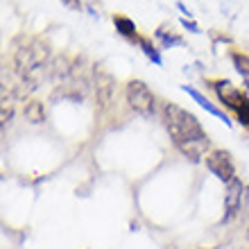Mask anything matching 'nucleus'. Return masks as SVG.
Listing matches in <instances>:
<instances>
[{
    "instance_id": "obj_1",
    "label": "nucleus",
    "mask_w": 249,
    "mask_h": 249,
    "mask_svg": "<svg viewBox=\"0 0 249 249\" xmlns=\"http://www.w3.org/2000/svg\"><path fill=\"white\" fill-rule=\"evenodd\" d=\"M165 129L170 134L172 143L179 147V152L188 157L190 161H199L209 150V136L202 129L199 120L177 105L163 107Z\"/></svg>"
},
{
    "instance_id": "obj_2",
    "label": "nucleus",
    "mask_w": 249,
    "mask_h": 249,
    "mask_svg": "<svg viewBox=\"0 0 249 249\" xmlns=\"http://www.w3.org/2000/svg\"><path fill=\"white\" fill-rule=\"evenodd\" d=\"M127 102L143 118H152V113H154V95H152V91L147 89L145 82L134 79V82L127 84Z\"/></svg>"
},
{
    "instance_id": "obj_3",
    "label": "nucleus",
    "mask_w": 249,
    "mask_h": 249,
    "mask_svg": "<svg viewBox=\"0 0 249 249\" xmlns=\"http://www.w3.org/2000/svg\"><path fill=\"white\" fill-rule=\"evenodd\" d=\"M206 168H209V172L211 175H215L220 181H224V184H229L231 179L236 177L233 175V163H231V159H229V154L227 152H222V150H213L211 154H206Z\"/></svg>"
},
{
    "instance_id": "obj_4",
    "label": "nucleus",
    "mask_w": 249,
    "mask_h": 249,
    "mask_svg": "<svg viewBox=\"0 0 249 249\" xmlns=\"http://www.w3.org/2000/svg\"><path fill=\"white\" fill-rule=\"evenodd\" d=\"M243 181L238 177H233L227 184V193H224V217L222 222H231L233 217L238 215V211H240V206H243Z\"/></svg>"
},
{
    "instance_id": "obj_5",
    "label": "nucleus",
    "mask_w": 249,
    "mask_h": 249,
    "mask_svg": "<svg viewBox=\"0 0 249 249\" xmlns=\"http://www.w3.org/2000/svg\"><path fill=\"white\" fill-rule=\"evenodd\" d=\"M215 93H217V98L222 100L229 109H233V111H238L243 107V102L247 100L231 82H215Z\"/></svg>"
},
{
    "instance_id": "obj_6",
    "label": "nucleus",
    "mask_w": 249,
    "mask_h": 249,
    "mask_svg": "<svg viewBox=\"0 0 249 249\" xmlns=\"http://www.w3.org/2000/svg\"><path fill=\"white\" fill-rule=\"evenodd\" d=\"M181 89H184V91L188 93L190 98L195 100V102H197V105H199V107H202V109H206V113H211V116H215V118H217V120H222V123L227 124V127H231V120L227 118V113H224V111H220V109H217V107L213 105V102H209V100L204 98V95H202V93H199V91H197V89H193V86H188V84H184V86H181Z\"/></svg>"
},
{
    "instance_id": "obj_7",
    "label": "nucleus",
    "mask_w": 249,
    "mask_h": 249,
    "mask_svg": "<svg viewBox=\"0 0 249 249\" xmlns=\"http://www.w3.org/2000/svg\"><path fill=\"white\" fill-rule=\"evenodd\" d=\"M113 23H116V30H118L123 36H127V39H136V25H134V20L124 18V16H116Z\"/></svg>"
},
{
    "instance_id": "obj_8",
    "label": "nucleus",
    "mask_w": 249,
    "mask_h": 249,
    "mask_svg": "<svg viewBox=\"0 0 249 249\" xmlns=\"http://www.w3.org/2000/svg\"><path fill=\"white\" fill-rule=\"evenodd\" d=\"M25 116L30 123H43V118H46L43 105H41V102H30V105L25 107Z\"/></svg>"
},
{
    "instance_id": "obj_9",
    "label": "nucleus",
    "mask_w": 249,
    "mask_h": 249,
    "mask_svg": "<svg viewBox=\"0 0 249 249\" xmlns=\"http://www.w3.org/2000/svg\"><path fill=\"white\" fill-rule=\"evenodd\" d=\"M233 64H236V71L240 72V77L245 79V84L249 89V57L245 54H233Z\"/></svg>"
},
{
    "instance_id": "obj_10",
    "label": "nucleus",
    "mask_w": 249,
    "mask_h": 249,
    "mask_svg": "<svg viewBox=\"0 0 249 249\" xmlns=\"http://www.w3.org/2000/svg\"><path fill=\"white\" fill-rule=\"evenodd\" d=\"M138 43H141V50H143L145 54H147V57H150L152 61H154V64L157 66H161L163 64V59H161V54H159V50L154 46H150V43H147V41H138Z\"/></svg>"
},
{
    "instance_id": "obj_11",
    "label": "nucleus",
    "mask_w": 249,
    "mask_h": 249,
    "mask_svg": "<svg viewBox=\"0 0 249 249\" xmlns=\"http://www.w3.org/2000/svg\"><path fill=\"white\" fill-rule=\"evenodd\" d=\"M157 36H159L161 41H163V46H165V48H170V46H181V39H179V36L165 34L163 30H157Z\"/></svg>"
},
{
    "instance_id": "obj_12",
    "label": "nucleus",
    "mask_w": 249,
    "mask_h": 249,
    "mask_svg": "<svg viewBox=\"0 0 249 249\" xmlns=\"http://www.w3.org/2000/svg\"><path fill=\"white\" fill-rule=\"evenodd\" d=\"M236 113H238V120H240L245 127H249V100H245L243 107H240Z\"/></svg>"
},
{
    "instance_id": "obj_13",
    "label": "nucleus",
    "mask_w": 249,
    "mask_h": 249,
    "mask_svg": "<svg viewBox=\"0 0 249 249\" xmlns=\"http://www.w3.org/2000/svg\"><path fill=\"white\" fill-rule=\"evenodd\" d=\"M64 2L68 7H72V9H79V7H82V2H79V0H64Z\"/></svg>"
},
{
    "instance_id": "obj_14",
    "label": "nucleus",
    "mask_w": 249,
    "mask_h": 249,
    "mask_svg": "<svg viewBox=\"0 0 249 249\" xmlns=\"http://www.w3.org/2000/svg\"><path fill=\"white\" fill-rule=\"evenodd\" d=\"M181 23H184V25H186V27H188L190 32H199V27H197V25H195V23H188V20H186V18H184V20H181Z\"/></svg>"
},
{
    "instance_id": "obj_15",
    "label": "nucleus",
    "mask_w": 249,
    "mask_h": 249,
    "mask_svg": "<svg viewBox=\"0 0 249 249\" xmlns=\"http://www.w3.org/2000/svg\"><path fill=\"white\" fill-rule=\"evenodd\" d=\"M247 236H249V233H247Z\"/></svg>"
}]
</instances>
